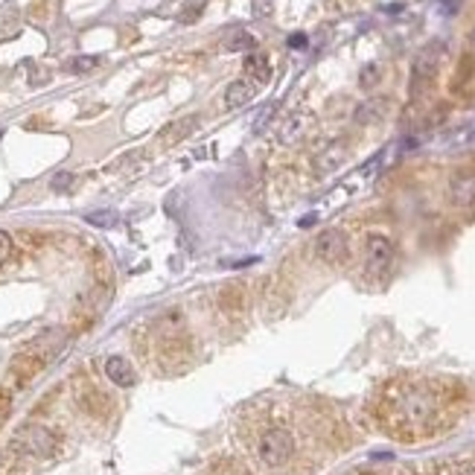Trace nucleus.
Returning <instances> with one entry per match:
<instances>
[{
    "label": "nucleus",
    "mask_w": 475,
    "mask_h": 475,
    "mask_svg": "<svg viewBox=\"0 0 475 475\" xmlns=\"http://www.w3.org/2000/svg\"><path fill=\"white\" fill-rule=\"evenodd\" d=\"M12 449L32 455V458H50L56 452V434L44 426H24L18 431V438L12 441Z\"/></svg>",
    "instance_id": "4"
},
{
    "label": "nucleus",
    "mask_w": 475,
    "mask_h": 475,
    "mask_svg": "<svg viewBox=\"0 0 475 475\" xmlns=\"http://www.w3.org/2000/svg\"><path fill=\"white\" fill-rule=\"evenodd\" d=\"M256 88H260V85H254L251 79H236V82H230L228 91H225V105H228V108H242V105H248L254 96H256Z\"/></svg>",
    "instance_id": "7"
},
{
    "label": "nucleus",
    "mask_w": 475,
    "mask_h": 475,
    "mask_svg": "<svg viewBox=\"0 0 475 475\" xmlns=\"http://www.w3.org/2000/svg\"><path fill=\"white\" fill-rule=\"evenodd\" d=\"M449 397L431 382H408L393 385L379 408V417L393 438L414 441L434 434L446 426Z\"/></svg>",
    "instance_id": "1"
},
{
    "label": "nucleus",
    "mask_w": 475,
    "mask_h": 475,
    "mask_svg": "<svg viewBox=\"0 0 475 475\" xmlns=\"http://www.w3.org/2000/svg\"><path fill=\"white\" fill-rule=\"evenodd\" d=\"M452 475H475V464H461V467H455Z\"/></svg>",
    "instance_id": "22"
},
{
    "label": "nucleus",
    "mask_w": 475,
    "mask_h": 475,
    "mask_svg": "<svg viewBox=\"0 0 475 475\" xmlns=\"http://www.w3.org/2000/svg\"><path fill=\"white\" fill-rule=\"evenodd\" d=\"M452 193H455V202H472V195H475V184L467 181V178H455V184H452Z\"/></svg>",
    "instance_id": "14"
},
{
    "label": "nucleus",
    "mask_w": 475,
    "mask_h": 475,
    "mask_svg": "<svg viewBox=\"0 0 475 475\" xmlns=\"http://www.w3.org/2000/svg\"><path fill=\"white\" fill-rule=\"evenodd\" d=\"M245 73L254 85H266L271 79V62L263 53H248L245 56Z\"/></svg>",
    "instance_id": "10"
},
{
    "label": "nucleus",
    "mask_w": 475,
    "mask_h": 475,
    "mask_svg": "<svg viewBox=\"0 0 475 475\" xmlns=\"http://www.w3.org/2000/svg\"><path fill=\"white\" fill-rule=\"evenodd\" d=\"M50 187H53V193H70L76 187V175L73 172H56Z\"/></svg>",
    "instance_id": "17"
},
{
    "label": "nucleus",
    "mask_w": 475,
    "mask_h": 475,
    "mask_svg": "<svg viewBox=\"0 0 475 475\" xmlns=\"http://www.w3.org/2000/svg\"><path fill=\"white\" fill-rule=\"evenodd\" d=\"M289 44H292V47H304V44H306V38H304V35H292V38H289Z\"/></svg>",
    "instance_id": "23"
},
{
    "label": "nucleus",
    "mask_w": 475,
    "mask_h": 475,
    "mask_svg": "<svg viewBox=\"0 0 475 475\" xmlns=\"http://www.w3.org/2000/svg\"><path fill=\"white\" fill-rule=\"evenodd\" d=\"M202 12H204V0H190V4L178 12V21H181V24H193V21H199Z\"/></svg>",
    "instance_id": "15"
},
{
    "label": "nucleus",
    "mask_w": 475,
    "mask_h": 475,
    "mask_svg": "<svg viewBox=\"0 0 475 475\" xmlns=\"http://www.w3.org/2000/svg\"><path fill=\"white\" fill-rule=\"evenodd\" d=\"M195 129H199V117H181V120L169 123V126L161 131V143H164V146H175V143L187 141V137H190Z\"/></svg>",
    "instance_id": "9"
},
{
    "label": "nucleus",
    "mask_w": 475,
    "mask_h": 475,
    "mask_svg": "<svg viewBox=\"0 0 475 475\" xmlns=\"http://www.w3.org/2000/svg\"><path fill=\"white\" fill-rule=\"evenodd\" d=\"M105 376L114 385H120V388H131L134 385L131 362L123 359V356H108V359H105Z\"/></svg>",
    "instance_id": "8"
},
{
    "label": "nucleus",
    "mask_w": 475,
    "mask_h": 475,
    "mask_svg": "<svg viewBox=\"0 0 475 475\" xmlns=\"http://www.w3.org/2000/svg\"><path fill=\"white\" fill-rule=\"evenodd\" d=\"M315 254H318L324 263H341L347 256V236L341 230L318 233V240H315Z\"/></svg>",
    "instance_id": "6"
},
{
    "label": "nucleus",
    "mask_w": 475,
    "mask_h": 475,
    "mask_svg": "<svg viewBox=\"0 0 475 475\" xmlns=\"http://www.w3.org/2000/svg\"><path fill=\"white\" fill-rule=\"evenodd\" d=\"M96 65H100V58H96V56H76V58H70V62H67V70L70 73H88Z\"/></svg>",
    "instance_id": "16"
},
{
    "label": "nucleus",
    "mask_w": 475,
    "mask_h": 475,
    "mask_svg": "<svg viewBox=\"0 0 475 475\" xmlns=\"http://www.w3.org/2000/svg\"><path fill=\"white\" fill-rule=\"evenodd\" d=\"M254 35L251 32H245V30H236L228 41H225V50L228 53H248V50H254Z\"/></svg>",
    "instance_id": "13"
},
{
    "label": "nucleus",
    "mask_w": 475,
    "mask_h": 475,
    "mask_svg": "<svg viewBox=\"0 0 475 475\" xmlns=\"http://www.w3.org/2000/svg\"><path fill=\"white\" fill-rule=\"evenodd\" d=\"M271 9H274V0H254V15L256 18L271 15Z\"/></svg>",
    "instance_id": "21"
},
{
    "label": "nucleus",
    "mask_w": 475,
    "mask_h": 475,
    "mask_svg": "<svg viewBox=\"0 0 475 475\" xmlns=\"http://www.w3.org/2000/svg\"><path fill=\"white\" fill-rule=\"evenodd\" d=\"M472 141H475V134H472Z\"/></svg>",
    "instance_id": "25"
},
{
    "label": "nucleus",
    "mask_w": 475,
    "mask_h": 475,
    "mask_svg": "<svg viewBox=\"0 0 475 475\" xmlns=\"http://www.w3.org/2000/svg\"><path fill=\"white\" fill-rule=\"evenodd\" d=\"M256 452H260V461L266 467H283L289 464V458L294 455V438H292V431L289 429H268L263 438H260V446H256Z\"/></svg>",
    "instance_id": "3"
},
{
    "label": "nucleus",
    "mask_w": 475,
    "mask_h": 475,
    "mask_svg": "<svg viewBox=\"0 0 475 475\" xmlns=\"http://www.w3.org/2000/svg\"><path fill=\"white\" fill-rule=\"evenodd\" d=\"M382 114H385V100H370L356 111V123H365V126L376 123V120H382Z\"/></svg>",
    "instance_id": "12"
},
{
    "label": "nucleus",
    "mask_w": 475,
    "mask_h": 475,
    "mask_svg": "<svg viewBox=\"0 0 475 475\" xmlns=\"http://www.w3.org/2000/svg\"><path fill=\"white\" fill-rule=\"evenodd\" d=\"M301 129H304V126H301V117H292V120H289V123L283 126V134H280V141H283V143H292L294 137L301 134Z\"/></svg>",
    "instance_id": "18"
},
{
    "label": "nucleus",
    "mask_w": 475,
    "mask_h": 475,
    "mask_svg": "<svg viewBox=\"0 0 475 475\" xmlns=\"http://www.w3.org/2000/svg\"><path fill=\"white\" fill-rule=\"evenodd\" d=\"M443 53L446 47L441 41H431L417 53V58L411 65V96H420L431 85V79L438 76V67L443 62Z\"/></svg>",
    "instance_id": "2"
},
{
    "label": "nucleus",
    "mask_w": 475,
    "mask_h": 475,
    "mask_svg": "<svg viewBox=\"0 0 475 475\" xmlns=\"http://www.w3.org/2000/svg\"><path fill=\"white\" fill-rule=\"evenodd\" d=\"M472 44H475V30H472Z\"/></svg>",
    "instance_id": "24"
},
{
    "label": "nucleus",
    "mask_w": 475,
    "mask_h": 475,
    "mask_svg": "<svg viewBox=\"0 0 475 475\" xmlns=\"http://www.w3.org/2000/svg\"><path fill=\"white\" fill-rule=\"evenodd\" d=\"M9 256H12V240H9V233L0 230V266H4Z\"/></svg>",
    "instance_id": "20"
},
{
    "label": "nucleus",
    "mask_w": 475,
    "mask_h": 475,
    "mask_svg": "<svg viewBox=\"0 0 475 475\" xmlns=\"http://www.w3.org/2000/svg\"><path fill=\"white\" fill-rule=\"evenodd\" d=\"M391 260H393V248H391V242L385 240V236H379V233L367 236V248H365V266H367V271L370 274H382V271H388Z\"/></svg>",
    "instance_id": "5"
},
{
    "label": "nucleus",
    "mask_w": 475,
    "mask_h": 475,
    "mask_svg": "<svg viewBox=\"0 0 475 475\" xmlns=\"http://www.w3.org/2000/svg\"><path fill=\"white\" fill-rule=\"evenodd\" d=\"M376 82H379V67L367 65V67L362 70V88H370V85H376Z\"/></svg>",
    "instance_id": "19"
},
{
    "label": "nucleus",
    "mask_w": 475,
    "mask_h": 475,
    "mask_svg": "<svg viewBox=\"0 0 475 475\" xmlns=\"http://www.w3.org/2000/svg\"><path fill=\"white\" fill-rule=\"evenodd\" d=\"M85 222H88V225H93V228H114L117 222H120V213L111 210V207L91 210V213H85Z\"/></svg>",
    "instance_id": "11"
}]
</instances>
